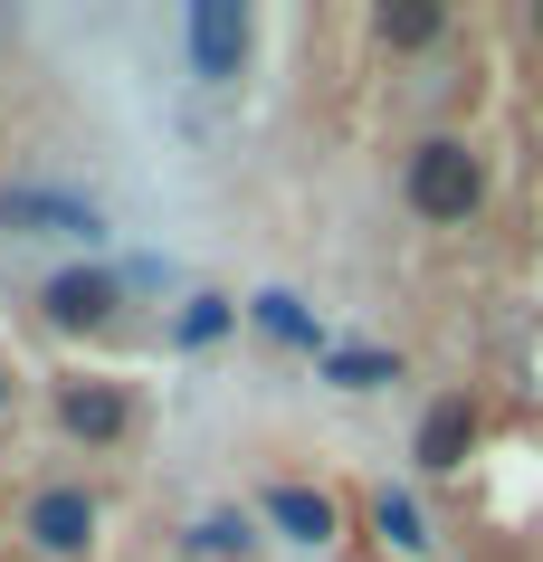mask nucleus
Returning a JSON list of instances; mask_svg holds the SVG:
<instances>
[{
    "instance_id": "1",
    "label": "nucleus",
    "mask_w": 543,
    "mask_h": 562,
    "mask_svg": "<svg viewBox=\"0 0 543 562\" xmlns=\"http://www.w3.org/2000/svg\"><path fill=\"white\" fill-rule=\"evenodd\" d=\"M400 201L420 210V220H439V229H457V220H477V201H486V162L457 134H429L410 162H400Z\"/></svg>"
},
{
    "instance_id": "2",
    "label": "nucleus",
    "mask_w": 543,
    "mask_h": 562,
    "mask_svg": "<svg viewBox=\"0 0 543 562\" xmlns=\"http://www.w3.org/2000/svg\"><path fill=\"white\" fill-rule=\"evenodd\" d=\"M0 229L10 238H105V210L77 201V191H48V181H0Z\"/></svg>"
},
{
    "instance_id": "3",
    "label": "nucleus",
    "mask_w": 543,
    "mask_h": 562,
    "mask_svg": "<svg viewBox=\"0 0 543 562\" xmlns=\"http://www.w3.org/2000/svg\"><path fill=\"white\" fill-rule=\"evenodd\" d=\"M20 543H30L38 562H87L95 553V496L87 486H38V496L20 505Z\"/></svg>"
},
{
    "instance_id": "4",
    "label": "nucleus",
    "mask_w": 543,
    "mask_h": 562,
    "mask_svg": "<svg viewBox=\"0 0 543 562\" xmlns=\"http://www.w3.org/2000/svg\"><path fill=\"white\" fill-rule=\"evenodd\" d=\"M115 305H124V277H115V267H58V277L38 286V315H48L58 334L115 325Z\"/></svg>"
},
{
    "instance_id": "5",
    "label": "nucleus",
    "mask_w": 543,
    "mask_h": 562,
    "mask_svg": "<svg viewBox=\"0 0 543 562\" xmlns=\"http://www.w3.org/2000/svg\"><path fill=\"white\" fill-rule=\"evenodd\" d=\"M248 20L239 0H191V20H181V38H191V77H211V87H229L239 77V58H248Z\"/></svg>"
},
{
    "instance_id": "6",
    "label": "nucleus",
    "mask_w": 543,
    "mask_h": 562,
    "mask_svg": "<svg viewBox=\"0 0 543 562\" xmlns=\"http://www.w3.org/2000/svg\"><path fill=\"white\" fill-rule=\"evenodd\" d=\"M58 429L87 448H124L134 439V401L115 382H58Z\"/></svg>"
},
{
    "instance_id": "7",
    "label": "nucleus",
    "mask_w": 543,
    "mask_h": 562,
    "mask_svg": "<svg viewBox=\"0 0 543 562\" xmlns=\"http://www.w3.org/2000/svg\"><path fill=\"white\" fill-rule=\"evenodd\" d=\"M467 448H477V401H467V391L429 401V419H420V439H410V458H420L429 476H457V468H467Z\"/></svg>"
},
{
    "instance_id": "8",
    "label": "nucleus",
    "mask_w": 543,
    "mask_h": 562,
    "mask_svg": "<svg viewBox=\"0 0 543 562\" xmlns=\"http://www.w3.org/2000/svg\"><path fill=\"white\" fill-rule=\"evenodd\" d=\"M268 525L286 533V543H333V533H343V505L325 496V486H268Z\"/></svg>"
},
{
    "instance_id": "9",
    "label": "nucleus",
    "mask_w": 543,
    "mask_h": 562,
    "mask_svg": "<svg viewBox=\"0 0 543 562\" xmlns=\"http://www.w3.org/2000/svg\"><path fill=\"white\" fill-rule=\"evenodd\" d=\"M181 553H201V562H248V553H258V525H248V515H201V525L181 533Z\"/></svg>"
},
{
    "instance_id": "10",
    "label": "nucleus",
    "mask_w": 543,
    "mask_h": 562,
    "mask_svg": "<svg viewBox=\"0 0 543 562\" xmlns=\"http://www.w3.org/2000/svg\"><path fill=\"white\" fill-rule=\"evenodd\" d=\"M372 533H382V543H392L400 562H429V525H420V505H410V496H392V486L372 496Z\"/></svg>"
},
{
    "instance_id": "11",
    "label": "nucleus",
    "mask_w": 543,
    "mask_h": 562,
    "mask_svg": "<svg viewBox=\"0 0 543 562\" xmlns=\"http://www.w3.org/2000/svg\"><path fill=\"white\" fill-rule=\"evenodd\" d=\"M248 315H258V325H268L276 344H296V353H325V325H315V315H305L296 296H276V286H268V296L248 305Z\"/></svg>"
},
{
    "instance_id": "12",
    "label": "nucleus",
    "mask_w": 543,
    "mask_h": 562,
    "mask_svg": "<svg viewBox=\"0 0 543 562\" xmlns=\"http://www.w3.org/2000/svg\"><path fill=\"white\" fill-rule=\"evenodd\" d=\"M439 30H449V10H429V0H400V10H382V20H372V38H382V48H429Z\"/></svg>"
},
{
    "instance_id": "13",
    "label": "nucleus",
    "mask_w": 543,
    "mask_h": 562,
    "mask_svg": "<svg viewBox=\"0 0 543 562\" xmlns=\"http://www.w3.org/2000/svg\"><path fill=\"white\" fill-rule=\"evenodd\" d=\"M325 372H333L343 391H382V382H400V362H392V353H333Z\"/></svg>"
},
{
    "instance_id": "14",
    "label": "nucleus",
    "mask_w": 543,
    "mask_h": 562,
    "mask_svg": "<svg viewBox=\"0 0 543 562\" xmlns=\"http://www.w3.org/2000/svg\"><path fill=\"white\" fill-rule=\"evenodd\" d=\"M229 334V296H191L181 305V344H219Z\"/></svg>"
},
{
    "instance_id": "15",
    "label": "nucleus",
    "mask_w": 543,
    "mask_h": 562,
    "mask_svg": "<svg viewBox=\"0 0 543 562\" xmlns=\"http://www.w3.org/2000/svg\"><path fill=\"white\" fill-rule=\"evenodd\" d=\"M0 411H10V372H0Z\"/></svg>"
}]
</instances>
